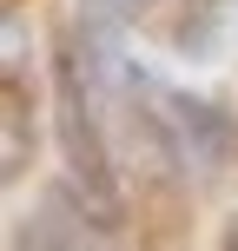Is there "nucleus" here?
I'll list each match as a JSON object with an SVG mask.
<instances>
[{
    "label": "nucleus",
    "instance_id": "1",
    "mask_svg": "<svg viewBox=\"0 0 238 251\" xmlns=\"http://www.w3.org/2000/svg\"><path fill=\"white\" fill-rule=\"evenodd\" d=\"M126 93L139 100V119L152 126L159 152L179 165V172L218 178L238 159V126L218 113L212 100H199V93H185V86H165V79L139 73V66H132V79H126Z\"/></svg>",
    "mask_w": 238,
    "mask_h": 251
},
{
    "label": "nucleus",
    "instance_id": "2",
    "mask_svg": "<svg viewBox=\"0 0 238 251\" xmlns=\"http://www.w3.org/2000/svg\"><path fill=\"white\" fill-rule=\"evenodd\" d=\"M60 139H66L73 178L86 185L93 212L119 218V185H113V159H106V132H100V93H93L86 73H79L73 53L60 60Z\"/></svg>",
    "mask_w": 238,
    "mask_h": 251
},
{
    "label": "nucleus",
    "instance_id": "3",
    "mask_svg": "<svg viewBox=\"0 0 238 251\" xmlns=\"http://www.w3.org/2000/svg\"><path fill=\"white\" fill-rule=\"evenodd\" d=\"M86 7L113 13V20H132V13H139V7H152V0H86Z\"/></svg>",
    "mask_w": 238,
    "mask_h": 251
}]
</instances>
